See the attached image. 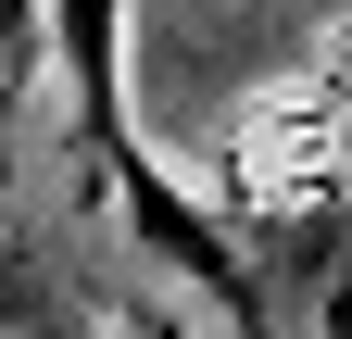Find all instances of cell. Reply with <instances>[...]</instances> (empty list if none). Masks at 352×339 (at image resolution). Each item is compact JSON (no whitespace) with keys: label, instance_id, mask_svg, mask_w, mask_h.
<instances>
[{"label":"cell","instance_id":"2","mask_svg":"<svg viewBox=\"0 0 352 339\" xmlns=\"http://www.w3.org/2000/svg\"><path fill=\"white\" fill-rule=\"evenodd\" d=\"M0 339H88V327H76L38 277H13V264H0Z\"/></svg>","mask_w":352,"mask_h":339},{"label":"cell","instance_id":"1","mask_svg":"<svg viewBox=\"0 0 352 339\" xmlns=\"http://www.w3.org/2000/svg\"><path fill=\"white\" fill-rule=\"evenodd\" d=\"M252 251H264V289H277V339H352V201L289 214Z\"/></svg>","mask_w":352,"mask_h":339}]
</instances>
